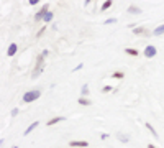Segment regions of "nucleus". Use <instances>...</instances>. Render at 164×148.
<instances>
[{
  "mask_svg": "<svg viewBox=\"0 0 164 148\" xmlns=\"http://www.w3.org/2000/svg\"><path fill=\"white\" fill-rule=\"evenodd\" d=\"M44 58H46L44 54H39V56H38V59H36V66H35V71L31 73L33 79H36L39 74L44 71Z\"/></svg>",
  "mask_w": 164,
  "mask_h": 148,
  "instance_id": "obj_1",
  "label": "nucleus"
},
{
  "mask_svg": "<svg viewBox=\"0 0 164 148\" xmlns=\"http://www.w3.org/2000/svg\"><path fill=\"white\" fill-rule=\"evenodd\" d=\"M39 95H41V91H38V89H35V91H28V92L23 94V102L30 104V102L39 99Z\"/></svg>",
  "mask_w": 164,
  "mask_h": 148,
  "instance_id": "obj_2",
  "label": "nucleus"
},
{
  "mask_svg": "<svg viewBox=\"0 0 164 148\" xmlns=\"http://www.w3.org/2000/svg\"><path fill=\"white\" fill-rule=\"evenodd\" d=\"M48 12H49V5L46 3L44 7L41 8V10H39V12H38L36 15H35V20H36V21H39V20H44V17L48 15Z\"/></svg>",
  "mask_w": 164,
  "mask_h": 148,
  "instance_id": "obj_3",
  "label": "nucleus"
},
{
  "mask_svg": "<svg viewBox=\"0 0 164 148\" xmlns=\"http://www.w3.org/2000/svg\"><path fill=\"white\" fill-rule=\"evenodd\" d=\"M156 53H157V49L153 46V45H148V46L144 48V51H143V54L146 56V58H154Z\"/></svg>",
  "mask_w": 164,
  "mask_h": 148,
  "instance_id": "obj_4",
  "label": "nucleus"
},
{
  "mask_svg": "<svg viewBox=\"0 0 164 148\" xmlns=\"http://www.w3.org/2000/svg\"><path fill=\"white\" fill-rule=\"evenodd\" d=\"M18 51V46H17V43H10V46L7 48V56H15Z\"/></svg>",
  "mask_w": 164,
  "mask_h": 148,
  "instance_id": "obj_5",
  "label": "nucleus"
},
{
  "mask_svg": "<svg viewBox=\"0 0 164 148\" xmlns=\"http://www.w3.org/2000/svg\"><path fill=\"white\" fill-rule=\"evenodd\" d=\"M66 117H54V119H51L49 122H46V125L48 127H51V125H56V123H59V122H64Z\"/></svg>",
  "mask_w": 164,
  "mask_h": 148,
  "instance_id": "obj_6",
  "label": "nucleus"
},
{
  "mask_svg": "<svg viewBox=\"0 0 164 148\" xmlns=\"http://www.w3.org/2000/svg\"><path fill=\"white\" fill-rule=\"evenodd\" d=\"M69 145L71 147H89V143L87 141H79V140H74V141H69Z\"/></svg>",
  "mask_w": 164,
  "mask_h": 148,
  "instance_id": "obj_7",
  "label": "nucleus"
},
{
  "mask_svg": "<svg viewBox=\"0 0 164 148\" xmlns=\"http://www.w3.org/2000/svg\"><path fill=\"white\" fill-rule=\"evenodd\" d=\"M38 125H39V122H33L31 125H28V128L25 130V133H23V135H30V133L33 132V130H35V128L38 127Z\"/></svg>",
  "mask_w": 164,
  "mask_h": 148,
  "instance_id": "obj_8",
  "label": "nucleus"
},
{
  "mask_svg": "<svg viewBox=\"0 0 164 148\" xmlns=\"http://www.w3.org/2000/svg\"><path fill=\"white\" fill-rule=\"evenodd\" d=\"M144 125H146V128H148V130H149L151 133H153V137H156V138H157V137H159V135H157V132H156V130H154V127H153V125H151L149 122H146V123H144Z\"/></svg>",
  "mask_w": 164,
  "mask_h": 148,
  "instance_id": "obj_9",
  "label": "nucleus"
},
{
  "mask_svg": "<svg viewBox=\"0 0 164 148\" xmlns=\"http://www.w3.org/2000/svg\"><path fill=\"white\" fill-rule=\"evenodd\" d=\"M117 138L120 141H123V143H128V141H130V137H126V135H123V133H117Z\"/></svg>",
  "mask_w": 164,
  "mask_h": 148,
  "instance_id": "obj_10",
  "label": "nucleus"
},
{
  "mask_svg": "<svg viewBox=\"0 0 164 148\" xmlns=\"http://www.w3.org/2000/svg\"><path fill=\"white\" fill-rule=\"evenodd\" d=\"M163 33H164V25H161V27H157L156 30L153 31V35H154V36H159V35H163Z\"/></svg>",
  "mask_w": 164,
  "mask_h": 148,
  "instance_id": "obj_11",
  "label": "nucleus"
},
{
  "mask_svg": "<svg viewBox=\"0 0 164 148\" xmlns=\"http://www.w3.org/2000/svg\"><path fill=\"white\" fill-rule=\"evenodd\" d=\"M126 54H131V56H138V49H133V48H126L125 49Z\"/></svg>",
  "mask_w": 164,
  "mask_h": 148,
  "instance_id": "obj_12",
  "label": "nucleus"
},
{
  "mask_svg": "<svg viewBox=\"0 0 164 148\" xmlns=\"http://www.w3.org/2000/svg\"><path fill=\"white\" fill-rule=\"evenodd\" d=\"M77 102L80 104V105H90V104H92V102L89 101V99H85V97H80V99H79Z\"/></svg>",
  "mask_w": 164,
  "mask_h": 148,
  "instance_id": "obj_13",
  "label": "nucleus"
},
{
  "mask_svg": "<svg viewBox=\"0 0 164 148\" xmlns=\"http://www.w3.org/2000/svg\"><path fill=\"white\" fill-rule=\"evenodd\" d=\"M110 7H112V0H105V2H104V5H102V12L108 10Z\"/></svg>",
  "mask_w": 164,
  "mask_h": 148,
  "instance_id": "obj_14",
  "label": "nucleus"
},
{
  "mask_svg": "<svg viewBox=\"0 0 164 148\" xmlns=\"http://www.w3.org/2000/svg\"><path fill=\"white\" fill-rule=\"evenodd\" d=\"M128 12H130V13H141V8H138V7H135V5H131V7L128 8Z\"/></svg>",
  "mask_w": 164,
  "mask_h": 148,
  "instance_id": "obj_15",
  "label": "nucleus"
},
{
  "mask_svg": "<svg viewBox=\"0 0 164 148\" xmlns=\"http://www.w3.org/2000/svg\"><path fill=\"white\" fill-rule=\"evenodd\" d=\"M80 94H82V95H89V86H87V84H84V86L80 87Z\"/></svg>",
  "mask_w": 164,
  "mask_h": 148,
  "instance_id": "obj_16",
  "label": "nucleus"
},
{
  "mask_svg": "<svg viewBox=\"0 0 164 148\" xmlns=\"http://www.w3.org/2000/svg\"><path fill=\"white\" fill-rule=\"evenodd\" d=\"M52 17H54V15H52L51 12H48V15H46V17H44V21H46V23H49V21L52 20Z\"/></svg>",
  "mask_w": 164,
  "mask_h": 148,
  "instance_id": "obj_17",
  "label": "nucleus"
},
{
  "mask_svg": "<svg viewBox=\"0 0 164 148\" xmlns=\"http://www.w3.org/2000/svg\"><path fill=\"white\" fill-rule=\"evenodd\" d=\"M105 25H112V23H117V18H107V20L104 21Z\"/></svg>",
  "mask_w": 164,
  "mask_h": 148,
  "instance_id": "obj_18",
  "label": "nucleus"
},
{
  "mask_svg": "<svg viewBox=\"0 0 164 148\" xmlns=\"http://www.w3.org/2000/svg\"><path fill=\"white\" fill-rule=\"evenodd\" d=\"M133 33H135V35H141V33H143V28H139V27L135 28V30H133Z\"/></svg>",
  "mask_w": 164,
  "mask_h": 148,
  "instance_id": "obj_19",
  "label": "nucleus"
},
{
  "mask_svg": "<svg viewBox=\"0 0 164 148\" xmlns=\"http://www.w3.org/2000/svg\"><path fill=\"white\" fill-rule=\"evenodd\" d=\"M113 77H115V79H122V77H123V73H113Z\"/></svg>",
  "mask_w": 164,
  "mask_h": 148,
  "instance_id": "obj_20",
  "label": "nucleus"
},
{
  "mask_svg": "<svg viewBox=\"0 0 164 148\" xmlns=\"http://www.w3.org/2000/svg\"><path fill=\"white\" fill-rule=\"evenodd\" d=\"M113 89H112V86H105L104 89H102V92H112Z\"/></svg>",
  "mask_w": 164,
  "mask_h": 148,
  "instance_id": "obj_21",
  "label": "nucleus"
},
{
  "mask_svg": "<svg viewBox=\"0 0 164 148\" xmlns=\"http://www.w3.org/2000/svg\"><path fill=\"white\" fill-rule=\"evenodd\" d=\"M10 115H12V117H17V115H18V109H13L12 112H10Z\"/></svg>",
  "mask_w": 164,
  "mask_h": 148,
  "instance_id": "obj_22",
  "label": "nucleus"
},
{
  "mask_svg": "<svg viewBox=\"0 0 164 148\" xmlns=\"http://www.w3.org/2000/svg\"><path fill=\"white\" fill-rule=\"evenodd\" d=\"M82 66H84V64H82V63H80V64H77V66L74 67V69H72V71H74V73H76V71H79V69H82Z\"/></svg>",
  "mask_w": 164,
  "mask_h": 148,
  "instance_id": "obj_23",
  "label": "nucleus"
},
{
  "mask_svg": "<svg viewBox=\"0 0 164 148\" xmlns=\"http://www.w3.org/2000/svg\"><path fill=\"white\" fill-rule=\"evenodd\" d=\"M28 3L30 5H36V3H39V0H28Z\"/></svg>",
  "mask_w": 164,
  "mask_h": 148,
  "instance_id": "obj_24",
  "label": "nucleus"
},
{
  "mask_svg": "<svg viewBox=\"0 0 164 148\" xmlns=\"http://www.w3.org/2000/svg\"><path fill=\"white\" fill-rule=\"evenodd\" d=\"M100 137H102V140H107V138H108V133H102Z\"/></svg>",
  "mask_w": 164,
  "mask_h": 148,
  "instance_id": "obj_25",
  "label": "nucleus"
},
{
  "mask_svg": "<svg viewBox=\"0 0 164 148\" xmlns=\"http://www.w3.org/2000/svg\"><path fill=\"white\" fill-rule=\"evenodd\" d=\"M148 148H156V147H154V145H151V143H149V145H148Z\"/></svg>",
  "mask_w": 164,
  "mask_h": 148,
  "instance_id": "obj_26",
  "label": "nucleus"
},
{
  "mask_svg": "<svg viewBox=\"0 0 164 148\" xmlns=\"http://www.w3.org/2000/svg\"><path fill=\"white\" fill-rule=\"evenodd\" d=\"M12 148H18V147H17V145H15V147H12Z\"/></svg>",
  "mask_w": 164,
  "mask_h": 148,
  "instance_id": "obj_27",
  "label": "nucleus"
}]
</instances>
